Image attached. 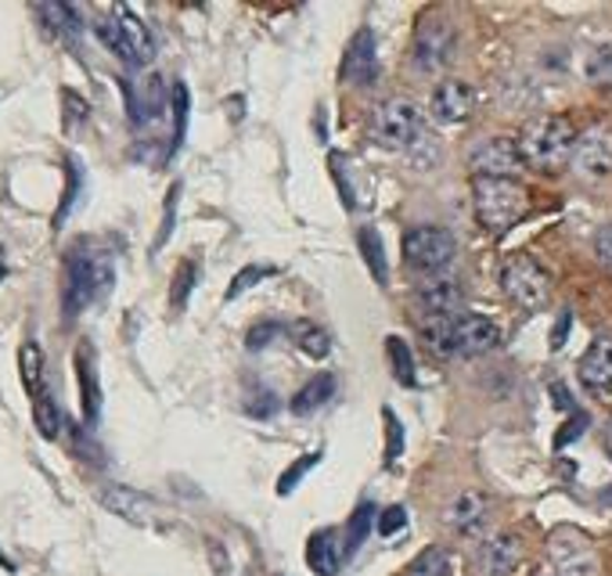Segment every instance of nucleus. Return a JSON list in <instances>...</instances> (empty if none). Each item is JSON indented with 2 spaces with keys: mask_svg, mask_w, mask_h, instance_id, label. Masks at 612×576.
<instances>
[{
  "mask_svg": "<svg viewBox=\"0 0 612 576\" xmlns=\"http://www.w3.org/2000/svg\"><path fill=\"white\" fill-rule=\"evenodd\" d=\"M576 138L580 133L573 130V123L565 116H541V119H533V123H526V130L519 133L515 145L530 170L559 173L573 162Z\"/></svg>",
  "mask_w": 612,
  "mask_h": 576,
  "instance_id": "1",
  "label": "nucleus"
},
{
  "mask_svg": "<svg viewBox=\"0 0 612 576\" xmlns=\"http://www.w3.org/2000/svg\"><path fill=\"white\" fill-rule=\"evenodd\" d=\"M472 199H476V217L486 231L504 235L526 213V191L519 180L501 177H472Z\"/></svg>",
  "mask_w": 612,
  "mask_h": 576,
  "instance_id": "2",
  "label": "nucleus"
},
{
  "mask_svg": "<svg viewBox=\"0 0 612 576\" xmlns=\"http://www.w3.org/2000/svg\"><path fill=\"white\" fill-rule=\"evenodd\" d=\"M422 133H425V112L422 105L411 98L382 101L372 112V141L386 151H404L411 145H418Z\"/></svg>",
  "mask_w": 612,
  "mask_h": 576,
  "instance_id": "3",
  "label": "nucleus"
},
{
  "mask_svg": "<svg viewBox=\"0 0 612 576\" xmlns=\"http://www.w3.org/2000/svg\"><path fill=\"white\" fill-rule=\"evenodd\" d=\"M112 285V264L101 252H72L66 264V314L76 317L90 307L98 296L109 292Z\"/></svg>",
  "mask_w": 612,
  "mask_h": 576,
  "instance_id": "4",
  "label": "nucleus"
},
{
  "mask_svg": "<svg viewBox=\"0 0 612 576\" xmlns=\"http://www.w3.org/2000/svg\"><path fill=\"white\" fill-rule=\"evenodd\" d=\"M95 29L105 48L116 58H122L127 66H145L151 62V54H156V40H151L145 22L137 19V14H130L127 8H116L109 19H101Z\"/></svg>",
  "mask_w": 612,
  "mask_h": 576,
  "instance_id": "5",
  "label": "nucleus"
},
{
  "mask_svg": "<svg viewBox=\"0 0 612 576\" xmlns=\"http://www.w3.org/2000/svg\"><path fill=\"white\" fill-rule=\"evenodd\" d=\"M501 288L515 307L541 310L551 299V275L533 256H512V260L501 267Z\"/></svg>",
  "mask_w": 612,
  "mask_h": 576,
  "instance_id": "6",
  "label": "nucleus"
},
{
  "mask_svg": "<svg viewBox=\"0 0 612 576\" xmlns=\"http://www.w3.org/2000/svg\"><path fill=\"white\" fill-rule=\"evenodd\" d=\"M457 256V241L451 231L443 227H411L404 235V264L411 270H422V275H440L447 270Z\"/></svg>",
  "mask_w": 612,
  "mask_h": 576,
  "instance_id": "7",
  "label": "nucleus"
},
{
  "mask_svg": "<svg viewBox=\"0 0 612 576\" xmlns=\"http://www.w3.org/2000/svg\"><path fill=\"white\" fill-rule=\"evenodd\" d=\"M454 51H457V37H454V26L440 14H425L418 22V33H415V66L418 72L436 76L454 62Z\"/></svg>",
  "mask_w": 612,
  "mask_h": 576,
  "instance_id": "8",
  "label": "nucleus"
},
{
  "mask_svg": "<svg viewBox=\"0 0 612 576\" xmlns=\"http://www.w3.org/2000/svg\"><path fill=\"white\" fill-rule=\"evenodd\" d=\"M573 170L588 180H602L612 173V127L599 123L588 133L576 138V151H573Z\"/></svg>",
  "mask_w": 612,
  "mask_h": 576,
  "instance_id": "9",
  "label": "nucleus"
},
{
  "mask_svg": "<svg viewBox=\"0 0 612 576\" xmlns=\"http://www.w3.org/2000/svg\"><path fill=\"white\" fill-rule=\"evenodd\" d=\"M472 177H501V180H515V173L523 170V156H519V145L512 138H490L476 151H472Z\"/></svg>",
  "mask_w": 612,
  "mask_h": 576,
  "instance_id": "10",
  "label": "nucleus"
},
{
  "mask_svg": "<svg viewBox=\"0 0 612 576\" xmlns=\"http://www.w3.org/2000/svg\"><path fill=\"white\" fill-rule=\"evenodd\" d=\"M551 563H555L559 576H599L591 544L573 529H562V534L551 537Z\"/></svg>",
  "mask_w": 612,
  "mask_h": 576,
  "instance_id": "11",
  "label": "nucleus"
},
{
  "mask_svg": "<svg viewBox=\"0 0 612 576\" xmlns=\"http://www.w3.org/2000/svg\"><path fill=\"white\" fill-rule=\"evenodd\" d=\"M378 76V48H375V33L372 29H361V33L349 40V51L343 58V80L354 87H372Z\"/></svg>",
  "mask_w": 612,
  "mask_h": 576,
  "instance_id": "12",
  "label": "nucleus"
},
{
  "mask_svg": "<svg viewBox=\"0 0 612 576\" xmlns=\"http://www.w3.org/2000/svg\"><path fill=\"white\" fill-rule=\"evenodd\" d=\"M501 346V328L483 314H465L457 317V354L465 357H483L494 354Z\"/></svg>",
  "mask_w": 612,
  "mask_h": 576,
  "instance_id": "13",
  "label": "nucleus"
},
{
  "mask_svg": "<svg viewBox=\"0 0 612 576\" xmlns=\"http://www.w3.org/2000/svg\"><path fill=\"white\" fill-rule=\"evenodd\" d=\"M472 109H476V95L462 80H443L433 90V116L440 123H465Z\"/></svg>",
  "mask_w": 612,
  "mask_h": 576,
  "instance_id": "14",
  "label": "nucleus"
},
{
  "mask_svg": "<svg viewBox=\"0 0 612 576\" xmlns=\"http://www.w3.org/2000/svg\"><path fill=\"white\" fill-rule=\"evenodd\" d=\"M523 563V544H519L515 534H497L483 544L480 552V569L486 576H512Z\"/></svg>",
  "mask_w": 612,
  "mask_h": 576,
  "instance_id": "15",
  "label": "nucleus"
},
{
  "mask_svg": "<svg viewBox=\"0 0 612 576\" xmlns=\"http://www.w3.org/2000/svg\"><path fill=\"white\" fill-rule=\"evenodd\" d=\"M306 563H310L317 576H335L346 563V544L339 540L335 529H317L310 544H306Z\"/></svg>",
  "mask_w": 612,
  "mask_h": 576,
  "instance_id": "16",
  "label": "nucleus"
},
{
  "mask_svg": "<svg viewBox=\"0 0 612 576\" xmlns=\"http://www.w3.org/2000/svg\"><path fill=\"white\" fill-rule=\"evenodd\" d=\"M580 383L591 393H609L612 389V342L594 339L588 354L580 357Z\"/></svg>",
  "mask_w": 612,
  "mask_h": 576,
  "instance_id": "17",
  "label": "nucleus"
},
{
  "mask_svg": "<svg viewBox=\"0 0 612 576\" xmlns=\"http://www.w3.org/2000/svg\"><path fill=\"white\" fill-rule=\"evenodd\" d=\"M418 302L425 307V314H447L454 317L457 310L465 307V296H462V285L451 281V278H433L418 288Z\"/></svg>",
  "mask_w": 612,
  "mask_h": 576,
  "instance_id": "18",
  "label": "nucleus"
},
{
  "mask_svg": "<svg viewBox=\"0 0 612 576\" xmlns=\"http://www.w3.org/2000/svg\"><path fill=\"white\" fill-rule=\"evenodd\" d=\"M418 331L425 346L433 350L436 357H454L457 354V317L447 314H422Z\"/></svg>",
  "mask_w": 612,
  "mask_h": 576,
  "instance_id": "19",
  "label": "nucleus"
},
{
  "mask_svg": "<svg viewBox=\"0 0 612 576\" xmlns=\"http://www.w3.org/2000/svg\"><path fill=\"white\" fill-rule=\"evenodd\" d=\"M332 393H335V378L328 371L325 375H314L303 389H296V397H293V404H288V411L303 415V418L306 415H317L320 407L332 400Z\"/></svg>",
  "mask_w": 612,
  "mask_h": 576,
  "instance_id": "20",
  "label": "nucleus"
},
{
  "mask_svg": "<svg viewBox=\"0 0 612 576\" xmlns=\"http://www.w3.org/2000/svg\"><path fill=\"white\" fill-rule=\"evenodd\" d=\"M451 526L462 529V534H476V529L483 526L486 519V497L483 494H462L451 508Z\"/></svg>",
  "mask_w": 612,
  "mask_h": 576,
  "instance_id": "21",
  "label": "nucleus"
},
{
  "mask_svg": "<svg viewBox=\"0 0 612 576\" xmlns=\"http://www.w3.org/2000/svg\"><path fill=\"white\" fill-rule=\"evenodd\" d=\"M357 249L364 256L367 270H372V278L378 285H386L389 278V267H386V246H382V235L375 231V227H361L357 231Z\"/></svg>",
  "mask_w": 612,
  "mask_h": 576,
  "instance_id": "22",
  "label": "nucleus"
},
{
  "mask_svg": "<svg viewBox=\"0 0 612 576\" xmlns=\"http://www.w3.org/2000/svg\"><path fill=\"white\" fill-rule=\"evenodd\" d=\"M288 331H293L296 346H299L306 357L325 360L332 354V336L320 325H314V321H293V325H288Z\"/></svg>",
  "mask_w": 612,
  "mask_h": 576,
  "instance_id": "23",
  "label": "nucleus"
},
{
  "mask_svg": "<svg viewBox=\"0 0 612 576\" xmlns=\"http://www.w3.org/2000/svg\"><path fill=\"white\" fill-rule=\"evenodd\" d=\"M386 357H389V368L396 375L401 386H415V354L401 336H389L386 339Z\"/></svg>",
  "mask_w": 612,
  "mask_h": 576,
  "instance_id": "24",
  "label": "nucleus"
},
{
  "mask_svg": "<svg viewBox=\"0 0 612 576\" xmlns=\"http://www.w3.org/2000/svg\"><path fill=\"white\" fill-rule=\"evenodd\" d=\"M451 573H454V558L447 548H440V544L425 548L407 569V576H451Z\"/></svg>",
  "mask_w": 612,
  "mask_h": 576,
  "instance_id": "25",
  "label": "nucleus"
},
{
  "mask_svg": "<svg viewBox=\"0 0 612 576\" xmlns=\"http://www.w3.org/2000/svg\"><path fill=\"white\" fill-rule=\"evenodd\" d=\"M76 368H80V393H83V411L87 418L95 421L98 418V383H95V364H90V350L87 346H80V354H76Z\"/></svg>",
  "mask_w": 612,
  "mask_h": 576,
  "instance_id": "26",
  "label": "nucleus"
},
{
  "mask_svg": "<svg viewBox=\"0 0 612 576\" xmlns=\"http://www.w3.org/2000/svg\"><path fill=\"white\" fill-rule=\"evenodd\" d=\"M19 364H22V383L29 389V397H40L43 393V354L37 350V342H26L22 354H19Z\"/></svg>",
  "mask_w": 612,
  "mask_h": 576,
  "instance_id": "27",
  "label": "nucleus"
},
{
  "mask_svg": "<svg viewBox=\"0 0 612 576\" xmlns=\"http://www.w3.org/2000/svg\"><path fill=\"white\" fill-rule=\"evenodd\" d=\"M33 418H37V429L43 439H55L58 429H61V415H58V407L55 400L48 397V393H40V397L33 400Z\"/></svg>",
  "mask_w": 612,
  "mask_h": 576,
  "instance_id": "28",
  "label": "nucleus"
},
{
  "mask_svg": "<svg viewBox=\"0 0 612 576\" xmlns=\"http://www.w3.org/2000/svg\"><path fill=\"white\" fill-rule=\"evenodd\" d=\"M372 519H378L372 505H361V508L354 512V519H349V526H346V555H349V552H357L361 544H364L367 526H372Z\"/></svg>",
  "mask_w": 612,
  "mask_h": 576,
  "instance_id": "29",
  "label": "nucleus"
},
{
  "mask_svg": "<svg viewBox=\"0 0 612 576\" xmlns=\"http://www.w3.org/2000/svg\"><path fill=\"white\" fill-rule=\"evenodd\" d=\"M584 76L594 87H612V51H594L584 66Z\"/></svg>",
  "mask_w": 612,
  "mask_h": 576,
  "instance_id": "30",
  "label": "nucleus"
},
{
  "mask_svg": "<svg viewBox=\"0 0 612 576\" xmlns=\"http://www.w3.org/2000/svg\"><path fill=\"white\" fill-rule=\"evenodd\" d=\"M282 331H285V328H282L278 321H259V325H253L249 331H245V346H249L253 354H259L264 346H270L274 339H278Z\"/></svg>",
  "mask_w": 612,
  "mask_h": 576,
  "instance_id": "31",
  "label": "nucleus"
},
{
  "mask_svg": "<svg viewBox=\"0 0 612 576\" xmlns=\"http://www.w3.org/2000/svg\"><path fill=\"white\" fill-rule=\"evenodd\" d=\"M184 127H188V87L177 83L174 87V151L184 141Z\"/></svg>",
  "mask_w": 612,
  "mask_h": 576,
  "instance_id": "32",
  "label": "nucleus"
},
{
  "mask_svg": "<svg viewBox=\"0 0 612 576\" xmlns=\"http://www.w3.org/2000/svg\"><path fill=\"white\" fill-rule=\"evenodd\" d=\"M317 461H320V454L314 450V454H306L303 461L288 465V468H285V476L278 479V490H282V494H293V490H296V483H299V479H303L306 473H310V468H314Z\"/></svg>",
  "mask_w": 612,
  "mask_h": 576,
  "instance_id": "33",
  "label": "nucleus"
},
{
  "mask_svg": "<svg viewBox=\"0 0 612 576\" xmlns=\"http://www.w3.org/2000/svg\"><path fill=\"white\" fill-rule=\"evenodd\" d=\"M274 275V267H245L241 275L231 281V288H227V299H238L241 292H249V288L256 285V281H264V278H270Z\"/></svg>",
  "mask_w": 612,
  "mask_h": 576,
  "instance_id": "34",
  "label": "nucleus"
},
{
  "mask_svg": "<svg viewBox=\"0 0 612 576\" xmlns=\"http://www.w3.org/2000/svg\"><path fill=\"white\" fill-rule=\"evenodd\" d=\"M382 421H386V436H389V447H386V465H393L396 458H401V450H404V429H401V421H396V415L389 411H382Z\"/></svg>",
  "mask_w": 612,
  "mask_h": 576,
  "instance_id": "35",
  "label": "nucleus"
},
{
  "mask_svg": "<svg viewBox=\"0 0 612 576\" xmlns=\"http://www.w3.org/2000/svg\"><path fill=\"white\" fill-rule=\"evenodd\" d=\"M404 526H407V512H404L401 505H389L386 512H378V534H382V537L401 534Z\"/></svg>",
  "mask_w": 612,
  "mask_h": 576,
  "instance_id": "36",
  "label": "nucleus"
},
{
  "mask_svg": "<svg viewBox=\"0 0 612 576\" xmlns=\"http://www.w3.org/2000/svg\"><path fill=\"white\" fill-rule=\"evenodd\" d=\"M191 278H195V264H184L177 270V288H174V307L180 302H188V292H191Z\"/></svg>",
  "mask_w": 612,
  "mask_h": 576,
  "instance_id": "37",
  "label": "nucleus"
},
{
  "mask_svg": "<svg viewBox=\"0 0 612 576\" xmlns=\"http://www.w3.org/2000/svg\"><path fill=\"white\" fill-rule=\"evenodd\" d=\"M594 252H599V260L612 270V224H605L599 235H594Z\"/></svg>",
  "mask_w": 612,
  "mask_h": 576,
  "instance_id": "38",
  "label": "nucleus"
},
{
  "mask_svg": "<svg viewBox=\"0 0 612 576\" xmlns=\"http://www.w3.org/2000/svg\"><path fill=\"white\" fill-rule=\"evenodd\" d=\"M256 400H274V393H270V397H267V393H264V397H256ZM245 407H249V415H256V418H267V415H274V411H278V404H245Z\"/></svg>",
  "mask_w": 612,
  "mask_h": 576,
  "instance_id": "39",
  "label": "nucleus"
},
{
  "mask_svg": "<svg viewBox=\"0 0 612 576\" xmlns=\"http://www.w3.org/2000/svg\"><path fill=\"white\" fill-rule=\"evenodd\" d=\"M602 439H605V450H609V458H612V421L605 426V436H602Z\"/></svg>",
  "mask_w": 612,
  "mask_h": 576,
  "instance_id": "40",
  "label": "nucleus"
},
{
  "mask_svg": "<svg viewBox=\"0 0 612 576\" xmlns=\"http://www.w3.org/2000/svg\"><path fill=\"white\" fill-rule=\"evenodd\" d=\"M602 501H605V505H612V487H609V490L602 494Z\"/></svg>",
  "mask_w": 612,
  "mask_h": 576,
  "instance_id": "41",
  "label": "nucleus"
},
{
  "mask_svg": "<svg viewBox=\"0 0 612 576\" xmlns=\"http://www.w3.org/2000/svg\"><path fill=\"white\" fill-rule=\"evenodd\" d=\"M0 278H4V249H0Z\"/></svg>",
  "mask_w": 612,
  "mask_h": 576,
  "instance_id": "42",
  "label": "nucleus"
}]
</instances>
